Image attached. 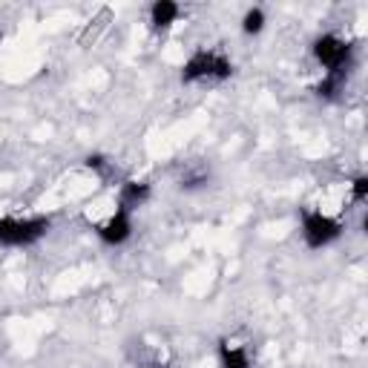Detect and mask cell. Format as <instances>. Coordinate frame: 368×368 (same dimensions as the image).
Listing matches in <instances>:
<instances>
[{
  "label": "cell",
  "mask_w": 368,
  "mask_h": 368,
  "mask_svg": "<svg viewBox=\"0 0 368 368\" xmlns=\"http://www.w3.org/2000/svg\"><path fill=\"white\" fill-rule=\"evenodd\" d=\"M46 230H50V219H29V222H15V219H4L0 222V245H32L38 242Z\"/></svg>",
  "instance_id": "1"
},
{
  "label": "cell",
  "mask_w": 368,
  "mask_h": 368,
  "mask_svg": "<svg viewBox=\"0 0 368 368\" xmlns=\"http://www.w3.org/2000/svg\"><path fill=\"white\" fill-rule=\"evenodd\" d=\"M205 75H213V78H230L234 75V64L222 55H213V52H196L188 64H184V72H181V81L184 84H193Z\"/></svg>",
  "instance_id": "2"
},
{
  "label": "cell",
  "mask_w": 368,
  "mask_h": 368,
  "mask_svg": "<svg viewBox=\"0 0 368 368\" xmlns=\"http://www.w3.org/2000/svg\"><path fill=\"white\" fill-rule=\"evenodd\" d=\"M314 55L328 72H343V67H345V61L351 55V43L340 40L337 35H322L314 43Z\"/></svg>",
  "instance_id": "3"
},
{
  "label": "cell",
  "mask_w": 368,
  "mask_h": 368,
  "mask_svg": "<svg viewBox=\"0 0 368 368\" xmlns=\"http://www.w3.org/2000/svg\"><path fill=\"white\" fill-rule=\"evenodd\" d=\"M302 230H305L308 248H322V245L334 242L343 234V224L328 219V216H322V213H305V227Z\"/></svg>",
  "instance_id": "4"
},
{
  "label": "cell",
  "mask_w": 368,
  "mask_h": 368,
  "mask_svg": "<svg viewBox=\"0 0 368 368\" xmlns=\"http://www.w3.org/2000/svg\"><path fill=\"white\" fill-rule=\"evenodd\" d=\"M130 213L124 210V207H118L115 210V216L107 222V224H101L98 227V236L107 242V245H121L127 236H130Z\"/></svg>",
  "instance_id": "5"
},
{
  "label": "cell",
  "mask_w": 368,
  "mask_h": 368,
  "mask_svg": "<svg viewBox=\"0 0 368 368\" xmlns=\"http://www.w3.org/2000/svg\"><path fill=\"white\" fill-rule=\"evenodd\" d=\"M219 360H222V368H251L248 351L230 343H219Z\"/></svg>",
  "instance_id": "6"
},
{
  "label": "cell",
  "mask_w": 368,
  "mask_h": 368,
  "mask_svg": "<svg viewBox=\"0 0 368 368\" xmlns=\"http://www.w3.org/2000/svg\"><path fill=\"white\" fill-rule=\"evenodd\" d=\"M147 196H150V188H147V184H135V181H127V184H124V190H121V205H118V207H124V210L130 213L132 207H138V205H142Z\"/></svg>",
  "instance_id": "7"
},
{
  "label": "cell",
  "mask_w": 368,
  "mask_h": 368,
  "mask_svg": "<svg viewBox=\"0 0 368 368\" xmlns=\"http://www.w3.org/2000/svg\"><path fill=\"white\" fill-rule=\"evenodd\" d=\"M176 18H178V6H176V4H170V0H159V4L153 6V23H156L159 29L170 26Z\"/></svg>",
  "instance_id": "8"
},
{
  "label": "cell",
  "mask_w": 368,
  "mask_h": 368,
  "mask_svg": "<svg viewBox=\"0 0 368 368\" xmlns=\"http://www.w3.org/2000/svg\"><path fill=\"white\" fill-rule=\"evenodd\" d=\"M262 26H265L262 9H251V12L245 15V32H248V35H256V32H262Z\"/></svg>",
  "instance_id": "9"
},
{
  "label": "cell",
  "mask_w": 368,
  "mask_h": 368,
  "mask_svg": "<svg viewBox=\"0 0 368 368\" xmlns=\"http://www.w3.org/2000/svg\"><path fill=\"white\" fill-rule=\"evenodd\" d=\"M365 193H368V178L365 176H360L357 181H354V199L360 202V199H365Z\"/></svg>",
  "instance_id": "10"
},
{
  "label": "cell",
  "mask_w": 368,
  "mask_h": 368,
  "mask_svg": "<svg viewBox=\"0 0 368 368\" xmlns=\"http://www.w3.org/2000/svg\"><path fill=\"white\" fill-rule=\"evenodd\" d=\"M86 167L101 170V167H104V159H101V156H89V159H86Z\"/></svg>",
  "instance_id": "11"
},
{
  "label": "cell",
  "mask_w": 368,
  "mask_h": 368,
  "mask_svg": "<svg viewBox=\"0 0 368 368\" xmlns=\"http://www.w3.org/2000/svg\"><path fill=\"white\" fill-rule=\"evenodd\" d=\"M150 368H164V365H159V362H156V365H150Z\"/></svg>",
  "instance_id": "12"
}]
</instances>
